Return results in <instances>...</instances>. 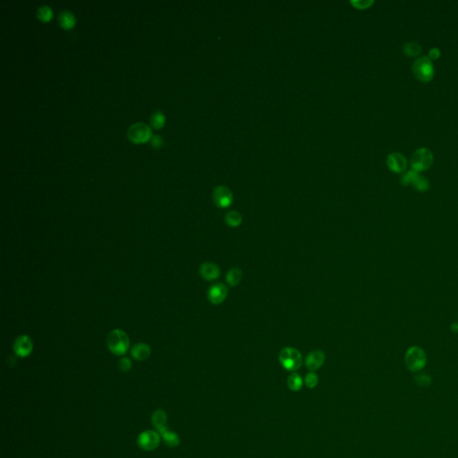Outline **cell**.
I'll return each mask as SVG.
<instances>
[{"mask_svg": "<svg viewBox=\"0 0 458 458\" xmlns=\"http://www.w3.org/2000/svg\"><path fill=\"white\" fill-rule=\"evenodd\" d=\"M229 292V287L223 283H215L210 286L207 293V298L213 305H219L225 302Z\"/></svg>", "mask_w": 458, "mask_h": 458, "instance_id": "obj_8", "label": "cell"}, {"mask_svg": "<svg viewBox=\"0 0 458 458\" xmlns=\"http://www.w3.org/2000/svg\"><path fill=\"white\" fill-rule=\"evenodd\" d=\"M199 271H200L201 278L207 281H214L218 279L221 273L220 268L218 264L214 263L212 262H207L201 264Z\"/></svg>", "mask_w": 458, "mask_h": 458, "instance_id": "obj_13", "label": "cell"}, {"mask_svg": "<svg viewBox=\"0 0 458 458\" xmlns=\"http://www.w3.org/2000/svg\"><path fill=\"white\" fill-rule=\"evenodd\" d=\"M128 139L132 143H142L151 139V130L149 126L144 123H135L129 127L127 131Z\"/></svg>", "mask_w": 458, "mask_h": 458, "instance_id": "obj_6", "label": "cell"}, {"mask_svg": "<svg viewBox=\"0 0 458 458\" xmlns=\"http://www.w3.org/2000/svg\"><path fill=\"white\" fill-rule=\"evenodd\" d=\"M325 359H326V355L323 351L314 350L306 356L305 361H304L305 366L311 372H315L323 365Z\"/></svg>", "mask_w": 458, "mask_h": 458, "instance_id": "obj_12", "label": "cell"}, {"mask_svg": "<svg viewBox=\"0 0 458 458\" xmlns=\"http://www.w3.org/2000/svg\"><path fill=\"white\" fill-rule=\"evenodd\" d=\"M160 442H161L160 434L152 430L144 431L138 437V445L145 451L154 450L159 447Z\"/></svg>", "mask_w": 458, "mask_h": 458, "instance_id": "obj_10", "label": "cell"}, {"mask_svg": "<svg viewBox=\"0 0 458 458\" xmlns=\"http://www.w3.org/2000/svg\"><path fill=\"white\" fill-rule=\"evenodd\" d=\"M412 71L415 77L421 82H429L434 76V67L429 57L418 58L412 65Z\"/></svg>", "mask_w": 458, "mask_h": 458, "instance_id": "obj_4", "label": "cell"}, {"mask_svg": "<svg viewBox=\"0 0 458 458\" xmlns=\"http://www.w3.org/2000/svg\"><path fill=\"white\" fill-rule=\"evenodd\" d=\"M401 183L404 185L412 184V186L420 192H425L429 189V184L426 178L419 175L417 172L410 170L401 178Z\"/></svg>", "mask_w": 458, "mask_h": 458, "instance_id": "obj_9", "label": "cell"}, {"mask_svg": "<svg viewBox=\"0 0 458 458\" xmlns=\"http://www.w3.org/2000/svg\"><path fill=\"white\" fill-rule=\"evenodd\" d=\"M421 46L416 42H408L404 47V52L408 57H416L421 53Z\"/></svg>", "mask_w": 458, "mask_h": 458, "instance_id": "obj_24", "label": "cell"}, {"mask_svg": "<svg viewBox=\"0 0 458 458\" xmlns=\"http://www.w3.org/2000/svg\"><path fill=\"white\" fill-rule=\"evenodd\" d=\"M118 367H119L121 372H129V371L131 370V368H132L131 360H130L129 358H127V357L122 358L120 361H119V363H118Z\"/></svg>", "mask_w": 458, "mask_h": 458, "instance_id": "obj_27", "label": "cell"}, {"mask_svg": "<svg viewBox=\"0 0 458 458\" xmlns=\"http://www.w3.org/2000/svg\"><path fill=\"white\" fill-rule=\"evenodd\" d=\"M414 382L421 388H428L432 382V378L429 374L417 373L414 377Z\"/></svg>", "mask_w": 458, "mask_h": 458, "instance_id": "obj_22", "label": "cell"}, {"mask_svg": "<svg viewBox=\"0 0 458 458\" xmlns=\"http://www.w3.org/2000/svg\"><path fill=\"white\" fill-rule=\"evenodd\" d=\"M107 345L109 351L114 355L120 356L126 355L130 346L129 337L121 329H114L107 338Z\"/></svg>", "mask_w": 458, "mask_h": 458, "instance_id": "obj_2", "label": "cell"}, {"mask_svg": "<svg viewBox=\"0 0 458 458\" xmlns=\"http://www.w3.org/2000/svg\"><path fill=\"white\" fill-rule=\"evenodd\" d=\"M427 355L424 349L419 345L410 346L405 355V364L407 370L413 373L423 371L427 364Z\"/></svg>", "mask_w": 458, "mask_h": 458, "instance_id": "obj_1", "label": "cell"}, {"mask_svg": "<svg viewBox=\"0 0 458 458\" xmlns=\"http://www.w3.org/2000/svg\"><path fill=\"white\" fill-rule=\"evenodd\" d=\"M387 164L390 170L395 173H403L407 169V159L400 153H391L389 155Z\"/></svg>", "mask_w": 458, "mask_h": 458, "instance_id": "obj_14", "label": "cell"}, {"mask_svg": "<svg viewBox=\"0 0 458 458\" xmlns=\"http://www.w3.org/2000/svg\"><path fill=\"white\" fill-rule=\"evenodd\" d=\"M212 200L216 206L225 209L231 206L234 200V196L229 187L225 185H219L213 191Z\"/></svg>", "mask_w": 458, "mask_h": 458, "instance_id": "obj_7", "label": "cell"}, {"mask_svg": "<svg viewBox=\"0 0 458 458\" xmlns=\"http://www.w3.org/2000/svg\"><path fill=\"white\" fill-rule=\"evenodd\" d=\"M162 143H163V140L162 138L160 136V135H153L151 139H150V143L151 145L155 147V148H159L161 147L162 145Z\"/></svg>", "mask_w": 458, "mask_h": 458, "instance_id": "obj_29", "label": "cell"}, {"mask_svg": "<svg viewBox=\"0 0 458 458\" xmlns=\"http://www.w3.org/2000/svg\"><path fill=\"white\" fill-rule=\"evenodd\" d=\"M36 15H37V16H38L39 19H40L41 21L48 22V21L52 17V16H53V11H52L50 6L43 5V6H40V7L37 9Z\"/></svg>", "mask_w": 458, "mask_h": 458, "instance_id": "obj_23", "label": "cell"}, {"mask_svg": "<svg viewBox=\"0 0 458 458\" xmlns=\"http://www.w3.org/2000/svg\"><path fill=\"white\" fill-rule=\"evenodd\" d=\"M433 162V155L429 149L421 148L417 149L412 157V170L419 172L428 169Z\"/></svg>", "mask_w": 458, "mask_h": 458, "instance_id": "obj_5", "label": "cell"}, {"mask_svg": "<svg viewBox=\"0 0 458 458\" xmlns=\"http://www.w3.org/2000/svg\"><path fill=\"white\" fill-rule=\"evenodd\" d=\"M356 8H367L373 4V1H352L351 2Z\"/></svg>", "mask_w": 458, "mask_h": 458, "instance_id": "obj_28", "label": "cell"}, {"mask_svg": "<svg viewBox=\"0 0 458 458\" xmlns=\"http://www.w3.org/2000/svg\"><path fill=\"white\" fill-rule=\"evenodd\" d=\"M304 383L306 385L307 388L309 389H314L315 387L319 383V377L314 372H311L306 374L304 378Z\"/></svg>", "mask_w": 458, "mask_h": 458, "instance_id": "obj_26", "label": "cell"}, {"mask_svg": "<svg viewBox=\"0 0 458 458\" xmlns=\"http://www.w3.org/2000/svg\"><path fill=\"white\" fill-rule=\"evenodd\" d=\"M13 348L16 355L19 357H22V358L27 357L32 354L33 349V344L32 341V338L27 335L19 336L14 343Z\"/></svg>", "mask_w": 458, "mask_h": 458, "instance_id": "obj_11", "label": "cell"}, {"mask_svg": "<svg viewBox=\"0 0 458 458\" xmlns=\"http://www.w3.org/2000/svg\"><path fill=\"white\" fill-rule=\"evenodd\" d=\"M441 57V51L439 49L437 48H433L431 49L429 51V58L431 60V59H438L439 57Z\"/></svg>", "mask_w": 458, "mask_h": 458, "instance_id": "obj_30", "label": "cell"}, {"mask_svg": "<svg viewBox=\"0 0 458 458\" xmlns=\"http://www.w3.org/2000/svg\"><path fill=\"white\" fill-rule=\"evenodd\" d=\"M150 353H151V350L149 344L145 343L136 344L133 345V347L131 350L132 358L140 361H144L147 358H149Z\"/></svg>", "mask_w": 458, "mask_h": 458, "instance_id": "obj_15", "label": "cell"}, {"mask_svg": "<svg viewBox=\"0 0 458 458\" xmlns=\"http://www.w3.org/2000/svg\"><path fill=\"white\" fill-rule=\"evenodd\" d=\"M278 360L283 368L288 372H294L303 365V356L294 347H285L278 355Z\"/></svg>", "mask_w": 458, "mask_h": 458, "instance_id": "obj_3", "label": "cell"}, {"mask_svg": "<svg viewBox=\"0 0 458 458\" xmlns=\"http://www.w3.org/2000/svg\"><path fill=\"white\" fill-rule=\"evenodd\" d=\"M151 421H152V424L154 425V427H156L158 429L166 426L165 425L166 422V412H164L163 410H161V409L155 411L154 413L152 414Z\"/></svg>", "mask_w": 458, "mask_h": 458, "instance_id": "obj_21", "label": "cell"}, {"mask_svg": "<svg viewBox=\"0 0 458 458\" xmlns=\"http://www.w3.org/2000/svg\"><path fill=\"white\" fill-rule=\"evenodd\" d=\"M287 386L293 391H299L304 386V380L298 373L293 372L287 378Z\"/></svg>", "mask_w": 458, "mask_h": 458, "instance_id": "obj_20", "label": "cell"}, {"mask_svg": "<svg viewBox=\"0 0 458 458\" xmlns=\"http://www.w3.org/2000/svg\"><path fill=\"white\" fill-rule=\"evenodd\" d=\"M159 433L161 434V437L163 438L164 441L166 442V445L168 447H177L180 443V439L177 433L168 430V428L166 426L162 427L161 429H158Z\"/></svg>", "mask_w": 458, "mask_h": 458, "instance_id": "obj_16", "label": "cell"}, {"mask_svg": "<svg viewBox=\"0 0 458 458\" xmlns=\"http://www.w3.org/2000/svg\"><path fill=\"white\" fill-rule=\"evenodd\" d=\"M243 222V217L240 213L236 211L229 212L225 216V223L229 228H238Z\"/></svg>", "mask_w": 458, "mask_h": 458, "instance_id": "obj_19", "label": "cell"}, {"mask_svg": "<svg viewBox=\"0 0 458 458\" xmlns=\"http://www.w3.org/2000/svg\"><path fill=\"white\" fill-rule=\"evenodd\" d=\"M451 330H452L454 333L458 332V322H454L452 325H451Z\"/></svg>", "mask_w": 458, "mask_h": 458, "instance_id": "obj_31", "label": "cell"}, {"mask_svg": "<svg viewBox=\"0 0 458 458\" xmlns=\"http://www.w3.org/2000/svg\"><path fill=\"white\" fill-rule=\"evenodd\" d=\"M242 279H243V271L239 268H232L229 269L226 275L227 284L232 287L238 286Z\"/></svg>", "mask_w": 458, "mask_h": 458, "instance_id": "obj_17", "label": "cell"}, {"mask_svg": "<svg viewBox=\"0 0 458 458\" xmlns=\"http://www.w3.org/2000/svg\"><path fill=\"white\" fill-rule=\"evenodd\" d=\"M149 123L154 128H160L165 123V115L161 111H156L150 115Z\"/></svg>", "mask_w": 458, "mask_h": 458, "instance_id": "obj_25", "label": "cell"}, {"mask_svg": "<svg viewBox=\"0 0 458 458\" xmlns=\"http://www.w3.org/2000/svg\"><path fill=\"white\" fill-rule=\"evenodd\" d=\"M76 19L74 14L69 10H62L58 15V23L65 29L72 28L75 24Z\"/></svg>", "mask_w": 458, "mask_h": 458, "instance_id": "obj_18", "label": "cell"}]
</instances>
